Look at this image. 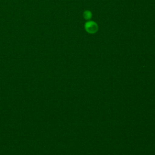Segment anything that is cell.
<instances>
[{"instance_id": "1", "label": "cell", "mask_w": 155, "mask_h": 155, "mask_svg": "<svg viewBox=\"0 0 155 155\" xmlns=\"http://www.w3.org/2000/svg\"><path fill=\"white\" fill-rule=\"evenodd\" d=\"M85 28L88 33H94L97 30V25L94 22L90 21V22H88L85 24Z\"/></svg>"}, {"instance_id": "2", "label": "cell", "mask_w": 155, "mask_h": 155, "mask_svg": "<svg viewBox=\"0 0 155 155\" xmlns=\"http://www.w3.org/2000/svg\"><path fill=\"white\" fill-rule=\"evenodd\" d=\"M91 16V13L90 12H89V11H85V12H84V18H85V19H90Z\"/></svg>"}]
</instances>
